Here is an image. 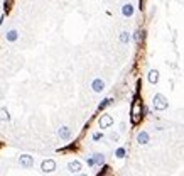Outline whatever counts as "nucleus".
Listing matches in <instances>:
<instances>
[{
    "label": "nucleus",
    "instance_id": "nucleus-1",
    "mask_svg": "<svg viewBox=\"0 0 184 176\" xmlns=\"http://www.w3.org/2000/svg\"><path fill=\"white\" fill-rule=\"evenodd\" d=\"M140 119H142V102L137 97L133 100V105H132V124H139Z\"/></svg>",
    "mask_w": 184,
    "mask_h": 176
},
{
    "label": "nucleus",
    "instance_id": "nucleus-2",
    "mask_svg": "<svg viewBox=\"0 0 184 176\" xmlns=\"http://www.w3.org/2000/svg\"><path fill=\"white\" fill-rule=\"evenodd\" d=\"M152 105H154L155 110H166L167 105H169V102H167V98L164 97L162 93H157L154 97V102H152Z\"/></svg>",
    "mask_w": 184,
    "mask_h": 176
},
{
    "label": "nucleus",
    "instance_id": "nucleus-3",
    "mask_svg": "<svg viewBox=\"0 0 184 176\" xmlns=\"http://www.w3.org/2000/svg\"><path fill=\"white\" fill-rule=\"evenodd\" d=\"M19 164L22 168H26V169H30L34 166V158L29 154H22V156H19Z\"/></svg>",
    "mask_w": 184,
    "mask_h": 176
},
{
    "label": "nucleus",
    "instance_id": "nucleus-4",
    "mask_svg": "<svg viewBox=\"0 0 184 176\" xmlns=\"http://www.w3.org/2000/svg\"><path fill=\"white\" fill-rule=\"evenodd\" d=\"M41 171H42V173L56 171V161H54V159H44L42 163H41Z\"/></svg>",
    "mask_w": 184,
    "mask_h": 176
},
{
    "label": "nucleus",
    "instance_id": "nucleus-5",
    "mask_svg": "<svg viewBox=\"0 0 184 176\" xmlns=\"http://www.w3.org/2000/svg\"><path fill=\"white\" fill-rule=\"evenodd\" d=\"M98 124H100L101 129H108V127H111V124H113V117L111 115H101Z\"/></svg>",
    "mask_w": 184,
    "mask_h": 176
},
{
    "label": "nucleus",
    "instance_id": "nucleus-6",
    "mask_svg": "<svg viewBox=\"0 0 184 176\" xmlns=\"http://www.w3.org/2000/svg\"><path fill=\"white\" fill-rule=\"evenodd\" d=\"M91 88H93V91L100 93V91L105 90V82H103L101 78H96V80H93V83H91Z\"/></svg>",
    "mask_w": 184,
    "mask_h": 176
},
{
    "label": "nucleus",
    "instance_id": "nucleus-7",
    "mask_svg": "<svg viewBox=\"0 0 184 176\" xmlns=\"http://www.w3.org/2000/svg\"><path fill=\"white\" fill-rule=\"evenodd\" d=\"M81 163L80 161H69L68 163V171L69 173H74V174H78V173L81 171Z\"/></svg>",
    "mask_w": 184,
    "mask_h": 176
},
{
    "label": "nucleus",
    "instance_id": "nucleus-8",
    "mask_svg": "<svg viewBox=\"0 0 184 176\" xmlns=\"http://www.w3.org/2000/svg\"><path fill=\"white\" fill-rule=\"evenodd\" d=\"M58 136H59L63 141H69V139H71V129H69V127H61Z\"/></svg>",
    "mask_w": 184,
    "mask_h": 176
},
{
    "label": "nucleus",
    "instance_id": "nucleus-9",
    "mask_svg": "<svg viewBox=\"0 0 184 176\" xmlns=\"http://www.w3.org/2000/svg\"><path fill=\"white\" fill-rule=\"evenodd\" d=\"M122 14H123L125 17H130V15L133 14V7L130 4H125L123 7H122Z\"/></svg>",
    "mask_w": 184,
    "mask_h": 176
},
{
    "label": "nucleus",
    "instance_id": "nucleus-10",
    "mask_svg": "<svg viewBox=\"0 0 184 176\" xmlns=\"http://www.w3.org/2000/svg\"><path fill=\"white\" fill-rule=\"evenodd\" d=\"M137 141L140 142V144H147V142H149V134H147L145 130H142V132H139V136H137Z\"/></svg>",
    "mask_w": 184,
    "mask_h": 176
},
{
    "label": "nucleus",
    "instance_id": "nucleus-11",
    "mask_svg": "<svg viewBox=\"0 0 184 176\" xmlns=\"http://www.w3.org/2000/svg\"><path fill=\"white\" fill-rule=\"evenodd\" d=\"M0 120H4V122H9L10 120V115H9V110L5 107L0 108Z\"/></svg>",
    "mask_w": 184,
    "mask_h": 176
},
{
    "label": "nucleus",
    "instance_id": "nucleus-12",
    "mask_svg": "<svg viewBox=\"0 0 184 176\" xmlns=\"http://www.w3.org/2000/svg\"><path fill=\"white\" fill-rule=\"evenodd\" d=\"M149 82H150V83H157V82H159V71H157V69H150V73H149Z\"/></svg>",
    "mask_w": 184,
    "mask_h": 176
},
{
    "label": "nucleus",
    "instance_id": "nucleus-13",
    "mask_svg": "<svg viewBox=\"0 0 184 176\" xmlns=\"http://www.w3.org/2000/svg\"><path fill=\"white\" fill-rule=\"evenodd\" d=\"M5 37H7V41H10V43H14V41H17L19 34H17V30H9Z\"/></svg>",
    "mask_w": 184,
    "mask_h": 176
},
{
    "label": "nucleus",
    "instance_id": "nucleus-14",
    "mask_svg": "<svg viewBox=\"0 0 184 176\" xmlns=\"http://www.w3.org/2000/svg\"><path fill=\"white\" fill-rule=\"evenodd\" d=\"M91 159H93V163H95V164H103V163H105V156L100 154V152H98V154H95Z\"/></svg>",
    "mask_w": 184,
    "mask_h": 176
},
{
    "label": "nucleus",
    "instance_id": "nucleus-15",
    "mask_svg": "<svg viewBox=\"0 0 184 176\" xmlns=\"http://www.w3.org/2000/svg\"><path fill=\"white\" fill-rule=\"evenodd\" d=\"M120 41H122L123 44H127L130 41V34L129 32H122V34H120Z\"/></svg>",
    "mask_w": 184,
    "mask_h": 176
},
{
    "label": "nucleus",
    "instance_id": "nucleus-16",
    "mask_svg": "<svg viewBox=\"0 0 184 176\" xmlns=\"http://www.w3.org/2000/svg\"><path fill=\"white\" fill-rule=\"evenodd\" d=\"M111 102H113V100H111V98H107V100H103V102L100 103V110H103V108H105V107H108V105H110Z\"/></svg>",
    "mask_w": 184,
    "mask_h": 176
},
{
    "label": "nucleus",
    "instance_id": "nucleus-17",
    "mask_svg": "<svg viewBox=\"0 0 184 176\" xmlns=\"http://www.w3.org/2000/svg\"><path fill=\"white\" fill-rule=\"evenodd\" d=\"M123 156H125V149H123V147L117 149V158H123Z\"/></svg>",
    "mask_w": 184,
    "mask_h": 176
},
{
    "label": "nucleus",
    "instance_id": "nucleus-18",
    "mask_svg": "<svg viewBox=\"0 0 184 176\" xmlns=\"http://www.w3.org/2000/svg\"><path fill=\"white\" fill-rule=\"evenodd\" d=\"M101 137H103V134H101V132H96V134H93V141H100Z\"/></svg>",
    "mask_w": 184,
    "mask_h": 176
},
{
    "label": "nucleus",
    "instance_id": "nucleus-19",
    "mask_svg": "<svg viewBox=\"0 0 184 176\" xmlns=\"http://www.w3.org/2000/svg\"><path fill=\"white\" fill-rule=\"evenodd\" d=\"M110 139H111V141H113V142H117V141H118V134L111 132V134H110Z\"/></svg>",
    "mask_w": 184,
    "mask_h": 176
},
{
    "label": "nucleus",
    "instance_id": "nucleus-20",
    "mask_svg": "<svg viewBox=\"0 0 184 176\" xmlns=\"http://www.w3.org/2000/svg\"><path fill=\"white\" fill-rule=\"evenodd\" d=\"M86 163L90 164V166H93V164H95V163H93V159H91V158H90V159H86Z\"/></svg>",
    "mask_w": 184,
    "mask_h": 176
},
{
    "label": "nucleus",
    "instance_id": "nucleus-21",
    "mask_svg": "<svg viewBox=\"0 0 184 176\" xmlns=\"http://www.w3.org/2000/svg\"><path fill=\"white\" fill-rule=\"evenodd\" d=\"M76 176H88V174H85V173H78Z\"/></svg>",
    "mask_w": 184,
    "mask_h": 176
}]
</instances>
